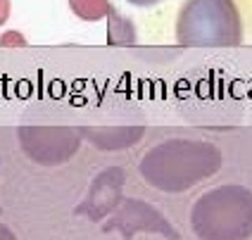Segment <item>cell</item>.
Wrapping results in <instances>:
<instances>
[{
    "instance_id": "obj_4",
    "label": "cell",
    "mask_w": 252,
    "mask_h": 240,
    "mask_svg": "<svg viewBox=\"0 0 252 240\" xmlns=\"http://www.w3.org/2000/svg\"><path fill=\"white\" fill-rule=\"evenodd\" d=\"M105 231H119L122 236L131 238L136 233H162L169 240H176V231L169 226V221L155 210L153 205L143 200H122L114 210L112 219H107Z\"/></svg>"
},
{
    "instance_id": "obj_9",
    "label": "cell",
    "mask_w": 252,
    "mask_h": 240,
    "mask_svg": "<svg viewBox=\"0 0 252 240\" xmlns=\"http://www.w3.org/2000/svg\"><path fill=\"white\" fill-rule=\"evenodd\" d=\"M0 240H19V238H17L5 224H0Z\"/></svg>"
},
{
    "instance_id": "obj_3",
    "label": "cell",
    "mask_w": 252,
    "mask_h": 240,
    "mask_svg": "<svg viewBox=\"0 0 252 240\" xmlns=\"http://www.w3.org/2000/svg\"><path fill=\"white\" fill-rule=\"evenodd\" d=\"M176 41L186 48L243 43V19L233 0H186L176 17Z\"/></svg>"
},
{
    "instance_id": "obj_5",
    "label": "cell",
    "mask_w": 252,
    "mask_h": 240,
    "mask_svg": "<svg viewBox=\"0 0 252 240\" xmlns=\"http://www.w3.org/2000/svg\"><path fill=\"white\" fill-rule=\"evenodd\" d=\"M24 152L38 164H62L79 150V136L62 128H31L19 133Z\"/></svg>"
},
{
    "instance_id": "obj_1",
    "label": "cell",
    "mask_w": 252,
    "mask_h": 240,
    "mask_svg": "<svg viewBox=\"0 0 252 240\" xmlns=\"http://www.w3.org/2000/svg\"><path fill=\"white\" fill-rule=\"evenodd\" d=\"M221 167V155L210 143L167 141L140 159V174L164 193H186Z\"/></svg>"
},
{
    "instance_id": "obj_8",
    "label": "cell",
    "mask_w": 252,
    "mask_h": 240,
    "mask_svg": "<svg viewBox=\"0 0 252 240\" xmlns=\"http://www.w3.org/2000/svg\"><path fill=\"white\" fill-rule=\"evenodd\" d=\"M10 10H12V5H10V0H0V27L10 19Z\"/></svg>"
},
{
    "instance_id": "obj_7",
    "label": "cell",
    "mask_w": 252,
    "mask_h": 240,
    "mask_svg": "<svg viewBox=\"0 0 252 240\" xmlns=\"http://www.w3.org/2000/svg\"><path fill=\"white\" fill-rule=\"evenodd\" d=\"M69 10L81 22H100L110 14V0H69Z\"/></svg>"
},
{
    "instance_id": "obj_10",
    "label": "cell",
    "mask_w": 252,
    "mask_h": 240,
    "mask_svg": "<svg viewBox=\"0 0 252 240\" xmlns=\"http://www.w3.org/2000/svg\"><path fill=\"white\" fill-rule=\"evenodd\" d=\"M126 2H131V5H136V7H150V5H157V2H162V0H126Z\"/></svg>"
},
{
    "instance_id": "obj_2",
    "label": "cell",
    "mask_w": 252,
    "mask_h": 240,
    "mask_svg": "<svg viewBox=\"0 0 252 240\" xmlns=\"http://www.w3.org/2000/svg\"><path fill=\"white\" fill-rule=\"evenodd\" d=\"M200 240H248L252 236V193L243 185H221L200 195L190 212Z\"/></svg>"
},
{
    "instance_id": "obj_6",
    "label": "cell",
    "mask_w": 252,
    "mask_h": 240,
    "mask_svg": "<svg viewBox=\"0 0 252 240\" xmlns=\"http://www.w3.org/2000/svg\"><path fill=\"white\" fill-rule=\"evenodd\" d=\"M122 183H124L122 169L100 174L88 190V198L79 207V214H88L91 219H102L105 214L114 212L117 205L122 202Z\"/></svg>"
}]
</instances>
